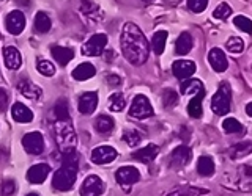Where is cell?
Here are the masks:
<instances>
[{"instance_id": "15", "label": "cell", "mask_w": 252, "mask_h": 196, "mask_svg": "<svg viewBox=\"0 0 252 196\" xmlns=\"http://www.w3.org/2000/svg\"><path fill=\"white\" fill-rule=\"evenodd\" d=\"M49 171H51V167L46 163H38V165H33L29 171H27V180L30 184H43L46 177L49 176Z\"/></svg>"}, {"instance_id": "43", "label": "cell", "mask_w": 252, "mask_h": 196, "mask_svg": "<svg viewBox=\"0 0 252 196\" xmlns=\"http://www.w3.org/2000/svg\"><path fill=\"white\" fill-rule=\"evenodd\" d=\"M208 6V0H188V8L192 13H202Z\"/></svg>"}, {"instance_id": "42", "label": "cell", "mask_w": 252, "mask_h": 196, "mask_svg": "<svg viewBox=\"0 0 252 196\" xmlns=\"http://www.w3.org/2000/svg\"><path fill=\"white\" fill-rule=\"evenodd\" d=\"M232 14V8L228 3H219V6L213 11V18L215 19H220V21H225L228 16Z\"/></svg>"}, {"instance_id": "34", "label": "cell", "mask_w": 252, "mask_h": 196, "mask_svg": "<svg viewBox=\"0 0 252 196\" xmlns=\"http://www.w3.org/2000/svg\"><path fill=\"white\" fill-rule=\"evenodd\" d=\"M126 105V99L122 93H114L112 96L109 98V107L112 112H122Z\"/></svg>"}, {"instance_id": "39", "label": "cell", "mask_w": 252, "mask_h": 196, "mask_svg": "<svg viewBox=\"0 0 252 196\" xmlns=\"http://www.w3.org/2000/svg\"><path fill=\"white\" fill-rule=\"evenodd\" d=\"M227 50L232 53H241L244 50V41L240 36H232L227 41Z\"/></svg>"}, {"instance_id": "5", "label": "cell", "mask_w": 252, "mask_h": 196, "mask_svg": "<svg viewBox=\"0 0 252 196\" xmlns=\"http://www.w3.org/2000/svg\"><path fill=\"white\" fill-rule=\"evenodd\" d=\"M153 115V107L150 104V100L147 96H136L132 99V104L129 108V116L137 118V120H144V118H150Z\"/></svg>"}, {"instance_id": "29", "label": "cell", "mask_w": 252, "mask_h": 196, "mask_svg": "<svg viewBox=\"0 0 252 196\" xmlns=\"http://www.w3.org/2000/svg\"><path fill=\"white\" fill-rule=\"evenodd\" d=\"M167 31L165 30H159L156 31L153 35V39H152V49L156 55H161L165 49V41H167Z\"/></svg>"}, {"instance_id": "7", "label": "cell", "mask_w": 252, "mask_h": 196, "mask_svg": "<svg viewBox=\"0 0 252 196\" xmlns=\"http://www.w3.org/2000/svg\"><path fill=\"white\" fill-rule=\"evenodd\" d=\"M22 146L29 154L38 155L44 151V138L39 132H30L26 133L22 138Z\"/></svg>"}, {"instance_id": "50", "label": "cell", "mask_w": 252, "mask_h": 196, "mask_svg": "<svg viewBox=\"0 0 252 196\" xmlns=\"http://www.w3.org/2000/svg\"><path fill=\"white\" fill-rule=\"evenodd\" d=\"M144 2H147V3H148V2H153V0H144Z\"/></svg>"}, {"instance_id": "35", "label": "cell", "mask_w": 252, "mask_h": 196, "mask_svg": "<svg viewBox=\"0 0 252 196\" xmlns=\"http://www.w3.org/2000/svg\"><path fill=\"white\" fill-rule=\"evenodd\" d=\"M123 141L128 146L134 147L142 141V135H140V132L136 130V129H128V130H125V133H123Z\"/></svg>"}, {"instance_id": "23", "label": "cell", "mask_w": 252, "mask_h": 196, "mask_svg": "<svg viewBox=\"0 0 252 196\" xmlns=\"http://www.w3.org/2000/svg\"><path fill=\"white\" fill-rule=\"evenodd\" d=\"M11 115L14 118V121H18V122H30L32 120H33V112L27 107V105H24L21 104V102H16V104L13 105L11 108Z\"/></svg>"}, {"instance_id": "32", "label": "cell", "mask_w": 252, "mask_h": 196, "mask_svg": "<svg viewBox=\"0 0 252 196\" xmlns=\"http://www.w3.org/2000/svg\"><path fill=\"white\" fill-rule=\"evenodd\" d=\"M114 125H115L114 120L107 115H99L96 118V121H94V127H96L99 133H109L114 129Z\"/></svg>"}, {"instance_id": "48", "label": "cell", "mask_w": 252, "mask_h": 196, "mask_svg": "<svg viewBox=\"0 0 252 196\" xmlns=\"http://www.w3.org/2000/svg\"><path fill=\"white\" fill-rule=\"evenodd\" d=\"M112 55H114L112 52H106V60H107V61H109V60H112V58H110Z\"/></svg>"}, {"instance_id": "30", "label": "cell", "mask_w": 252, "mask_h": 196, "mask_svg": "<svg viewBox=\"0 0 252 196\" xmlns=\"http://www.w3.org/2000/svg\"><path fill=\"white\" fill-rule=\"evenodd\" d=\"M54 115H55V118H57V121H69V105H68V100L59 99L57 102H55Z\"/></svg>"}, {"instance_id": "37", "label": "cell", "mask_w": 252, "mask_h": 196, "mask_svg": "<svg viewBox=\"0 0 252 196\" xmlns=\"http://www.w3.org/2000/svg\"><path fill=\"white\" fill-rule=\"evenodd\" d=\"M36 69L39 71V74L41 75H46V77H52L55 74V66L52 65L51 61L47 60H43L39 58L38 63H36Z\"/></svg>"}, {"instance_id": "16", "label": "cell", "mask_w": 252, "mask_h": 196, "mask_svg": "<svg viewBox=\"0 0 252 196\" xmlns=\"http://www.w3.org/2000/svg\"><path fill=\"white\" fill-rule=\"evenodd\" d=\"M98 107V94L93 91L84 93L79 98V112L82 115H92Z\"/></svg>"}, {"instance_id": "11", "label": "cell", "mask_w": 252, "mask_h": 196, "mask_svg": "<svg viewBox=\"0 0 252 196\" xmlns=\"http://www.w3.org/2000/svg\"><path fill=\"white\" fill-rule=\"evenodd\" d=\"M117 159V151L112 146H107V145H102L94 147L92 151V160L98 165H106L110 163Z\"/></svg>"}, {"instance_id": "1", "label": "cell", "mask_w": 252, "mask_h": 196, "mask_svg": "<svg viewBox=\"0 0 252 196\" xmlns=\"http://www.w3.org/2000/svg\"><path fill=\"white\" fill-rule=\"evenodd\" d=\"M122 52L125 58L128 60L131 65L140 66L147 61L150 55V44L147 41L145 35L142 33V30L136 24L128 22L125 24L120 36Z\"/></svg>"}, {"instance_id": "40", "label": "cell", "mask_w": 252, "mask_h": 196, "mask_svg": "<svg viewBox=\"0 0 252 196\" xmlns=\"http://www.w3.org/2000/svg\"><path fill=\"white\" fill-rule=\"evenodd\" d=\"M233 24L236 28L243 30L244 33H252V21L246 18V16H236L233 19Z\"/></svg>"}, {"instance_id": "13", "label": "cell", "mask_w": 252, "mask_h": 196, "mask_svg": "<svg viewBox=\"0 0 252 196\" xmlns=\"http://www.w3.org/2000/svg\"><path fill=\"white\" fill-rule=\"evenodd\" d=\"M192 159V151L188 146H178L172 151L170 154V167L173 168H181L191 162Z\"/></svg>"}, {"instance_id": "6", "label": "cell", "mask_w": 252, "mask_h": 196, "mask_svg": "<svg viewBox=\"0 0 252 196\" xmlns=\"http://www.w3.org/2000/svg\"><path fill=\"white\" fill-rule=\"evenodd\" d=\"M106 46H107V36L104 33H96L84 44L82 55H87V57H98V55L104 52Z\"/></svg>"}, {"instance_id": "24", "label": "cell", "mask_w": 252, "mask_h": 196, "mask_svg": "<svg viewBox=\"0 0 252 196\" xmlns=\"http://www.w3.org/2000/svg\"><path fill=\"white\" fill-rule=\"evenodd\" d=\"M81 13L87 19H90L93 22H98L102 16L99 6L94 2H92V0H81Z\"/></svg>"}, {"instance_id": "3", "label": "cell", "mask_w": 252, "mask_h": 196, "mask_svg": "<svg viewBox=\"0 0 252 196\" xmlns=\"http://www.w3.org/2000/svg\"><path fill=\"white\" fill-rule=\"evenodd\" d=\"M55 143H57L63 155L73 154L76 151L77 137L73 124L69 121H57V124H55Z\"/></svg>"}, {"instance_id": "20", "label": "cell", "mask_w": 252, "mask_h": 196, "mask_svg": "<svg viewBox=\"0 0 252 196\" xmlns=\"http://www.w3.org/2000/svg\"><path fill=\"white\" fill-rule=\"evenodd\" d=\"M18 90L21 91L22 96H26L27 99H35V100H38L43 94L41 88L33 85L32 82H29L27 78H22V80L18 82Z\"/></svg>"}, {"instance_id": "36", "label": "cell", "mask_w": 252, "mask_h": 196, "mask_svg": "<svg viewBox=\"0 0 252 196\" xmlns=\"http://www.w3.org/2000/svg\"><path fill=\"white\" fill-rule=\"evenodd\" d=\"M203 193H207V190L203 188H195V187H183L178 188V190H173L167 196H200Z\"/></svg>"}, {"instance_id": "49", "label": "cell", "mask_w": 252, "mask_h": 196, "mask_svg": "<svg viewBox=\"0 0 252 196\" xmlns=\"http://www.w3.org/2000/svg\"><path fill=\"white\" fill-rule=\"evenodd\" d=\"M26 196H39L38 193H29V195H26Z\"/></svg>"}, {"instance_id": "22", "label": "cell", "mask_w": 252, "mask_h": 196, "mask_svg": "<svg viewBox=\"0 0 252 196\" xmlns=\"http://www.w3.org/2000/svg\"><path fill=\"white\" fill-rule=\"evenodd\" d=\"M51 53L60 66H66L74 57L73 49H69V47H63V46H54L51 49Z\"/></svg>"}, {"instance_id": "12", "label": "cell", "mask_w": 252, "mask_h": 196, "mask_svg": "<svg viewBox=\"0 0 252 196\" xmlns=\"http://www.w3.org/2000/svg\"><path fill=\"white\" fill-rule=\"evenodd\" d=\"M24 28H26V16L22 11L14 10L8 14L6 18V30L10 31L11 35H21Z\"/></svg>"}, {"instance_id": "38", "label": "cell", "mask_w": 252, "mask_h": 196, "mask_svg": "<svg viewBox=\"0 0 252 196\" xmlns=\"http://www.w3.org/2000/svg\"><path fill=\"white\" fill-rule=\"evenodd\" d=\"M222 129L227 133H240L243 132V125L240 124V121H236L235 118H227V120L222 121Z\"/></svg>"}, {"instance_id": "44", "label": "cell", "mask_w": 252, "mask_h": 196, "mask_svg": "<svg viewBox=\"0 0 252 196\" xmlns=\"http://www.w3.org/2000/svg\"><path fill=\"white\" fill-rule=\"evenodd\" d=\"M16 190V184L14 180H5L3 182V187H2V193L3 196H11Z\"/></svg>"}, {"instance_id": "33", "label": "cell", "mask_w": 252, "mask_h": 196, "mask_svg": "<svg viewBox=\"0 0 252 196\" xmlns=\"http://www.w3.org/2000/svg\"><path fill=\"white\" fill-rule=\"evenodd\" d=\"M202 102H203V96H194L188 104V113L189 116L192 118H200L203 113V108H202Z\"/></svg>"}, {"instance_id": "31", "label": "cell", "mask_w": 252, "mask_h": 196, "mask_svg": "<svg viewBox=\"0 0 252 196\" xmlns=\"http://www.w3.org/2000/svg\"><path fill=\"white\" fill-rule=\"evenodd\" d=\"M51 27H52V22L49 19V16H47L46 13H43V11L36 13V16H35V28H36V31H39V33H47V31L51 30Z\"/></svg>"}, {"instance_id": "45", "label": "cell", "mask_w": 252, "mask_h": 196, "mask_svg": "<svg viewBox=\"0 0 252 196\" xmlns=\"http://www.w3.org/2000/svg\"><path fill=\"white\" fill-rule=\"evenodd\" d=\"M8 108V93L0 88V112H5Z\"/></svg>"}, {"instance_id": "46", "label": "cell", "mask_w": 252, "mask_h": 196, "mask_svg": "<svg viewBox=\"0 0 252 196\" xmlns=\"http://www.w3.org/2000/svg\"><path fill=\"white\" fill-rule=\"evenodd\" d=\"M107 82H109L110 86H118V85L122 83L120 77H118V75H109V77H107Z\"/></svg>"}, {"instance_id": "21", "label": "cell", "mask_w": 252, "mask_h": 196, "mask_svg": "<svg viewBox=\"0 0 252 196\" xmlns=\"http://www.w3.org/2000/svg\"><path fill=\"white\" fill-rule=\"evenodd\" d=\"M181 93L186 96H205V88L203 83L197 78H189L181 83Z\"/></svg>"}, {"instance_id": "14", "label": "cell", "mask_w": 252, "mask_h": 196, "mask_svg": "<svg viewBox=\"0 0 252 196\" xmlns=\"http://www.w3.org/2000/svg\"><path fill=\"white\" fill-rule=\"evenodd\" d=\"M173 75L180 80H186V78L191 77L195 73V63L189 61V60H177L172 65Z\"/></svg>"}, {"instance_id": "26", "label": "cell", "mask_w": 252, "mask_h": 196, "mask_svg": "<svg viewBox=\"0 0 252 196\" xmlns=\"http://www.w3.org/2000/svg\"><path fill=\"white\" fill-rule=\"evenodd\" d=\"M192 49V36L188 33V31H185V33H181L177 39L175 43V52L178 55H186L189 53Z\"/></svg>"}, {"instance_id": "27", "label": "cell", "mask_w": 252, "mask_h": 196, "mask_svg": "<svg viewBox=\"0 0 252 196\" xmlns=\"http://www.w3.org/2000/svg\"><path fill=\"white\" fill-rule=\"evenodd\" d=\"M197 171H199L200 176L210 177L215 172V162H213L211 157L208 155H202L199 162H197Z\"/></svg>"}, {"instance_id": "2", "label": "cell", "mask_w": 252, "mask_h": 196, "mask_svg": "<svg viewBox=\"0 0 252 196\" xmlns=\"http://www.w3.org/2000/svg\"><path fill=\"white\" fill-rule=\"evenodd\" d=\"M63 157H65L63 165L59 168V171H55L52 185L59 192H69L74 187V182L77 179V159L74 152L65 154Z\"/></svg>"}, {"instance_id": "18", "label": "cell", "mask_w": 252, "mask_h": 196, "mask_svg": "<svg viewBox=\"0 0 252 196\" xmlns=\"http://www.w3.org/2000/svg\"><path fill=\"white\" fill-rule=\"evenodd\" d=\"M3 63L8 69H19L21 68V63H22V57L19 50L16 49L13 46H6L3 47Z\"/></svg>"}, {"instance_id": "8", "label": "cell", "mask_w": 252, "mask_h": 196, "mask_svg": "<svg viewBox=\"0 0 252 196\" xmlns=\"http://www.w3.org/2000/svg\"><path fill=\"white\" fill-rule=\"evenodd\" d=\"M235 187L241 192H252V167L249 165H241L235 172Z\"/></svg>"}, {"instance_id": "41", "label": "cell", "mask_w": 252, "mask_h": 196, "mask_svg": "<svg viewBox=\"0 0 252 196\" xmlns=\"http://www.w3.org/2000/svg\"><path fill=\"white\" fill-rule=\"evenodd\" d=\"M162 104L165 108H172L178 104V94L173 90H165L162 93Z\"/></svg>"}, {"instance_id": "4", "label": "cell", "mask_w": 252, "mask_h": 196, "mask_svg": "<svg viewBox=\"0 0 252 196\" xmlns=\"http://www.w3.org/2000/svg\"><path fill=\"white\" fill-rule=\"evenodd\" d=\"M230 104H232L230 85L227 82H222L219 86V90L215 93V96L211 99V110H213V113L224 116L230 112Z\"/></svg>"}, {"instance_id": "25", "label": "cell", "mask_w": 252, "mask_h": 196, "mask_svg": "<svg viewBox=\"0 0 252 196\" xmlns=\"http://www.w3.org/2000/svg\"><path fill=\"white\" fill-rule=\"evenodd\" d=\"M94 74H96V69H94L92 63H81V65L73 71V77L79 82L89 80V78H92Z\"/></svg>"}, {"instance_id": "17", "label": "cell", "mask_w": 252, "mask_h": 196, "mask_svg": "<svg viewBox=\"0 0 252 196\" xmlns=\"http://www.w3.org/2000/svg\"><path fill=\"white\" fill-rule=\"evenodd\" d=\"M208 63L216 73H224L228 66L225 53H224V50H220L219 47H215V49H211L208 52Z\"/></svg>"}, {"instance_id": "28", "label": "cell", "mask_w": 252, "mask_h": 196, "mask_svg": "<svg viewBox=\"0 0 252 196\" xmlns=\"http://www.w3.org/2000/svg\"><path fill=\"white\" fill-rule=\"evenodd\" d=\"M251 152H252V141H243V143H238L228 149V155L232 157V160L241 159V157L248 155Z\"/></svg>"}, {"instance_id": "19", "label": "cell", "mask_w": 252, "mask_h": 196, "mask_svg": "<svg viewBox=\"0 0 252 196\" xmlns=\"http://www.w3.org/2000/svg\"><path fill=\"white\" fill-rule=\"evenodd\" d=\"M158 152H159V147H158L156 145H148L145 147H140V149H137V151H134L132 159H136L142 163H150L156 159Z\"/></svg>"}, {"instance_id": "9", "label": "cell", "mask_w": 252, "mask_h": 196, "mask_svg": "<svg viewBox=\"0 0 252 196\" xmlns=\"http://www.w3.org/2000/svg\"><path fill=\"white\" fill-rule=\"evenodd\" d=\"M102 193H104V182L101 177L94 174L85 177L81 187V196H101Z\"/></svg>"}, {"instance_id": "47", "label": "cell", "mask_w": 252, "mask_h": 196, "mask_svg": "<svg viewBox=\"0 0 252 196\" xmlns=\"http://www.w3.org/2000/svg\"><path fill=\"white\" fill-rule=\"evenodd\" d=\"M246 113L252 118V102H249V104L246 105Z\"/></svg>"}, {"instance_id": "10", "label": "cell", "mask_w": 252, "mask_h": 196, "mask_svg": "<svg viewBox=\"0 0 252 196\" xmlns=\"http://www.w3.org/2000/svg\"><path fill=\"white\" fill-rule=\"evenodd\" d=\"M115 179L120 185L129 187L132 184H136L140 179V172L137 168H134V167H122L115 171Z\"/></svg>"}]
</instances>
